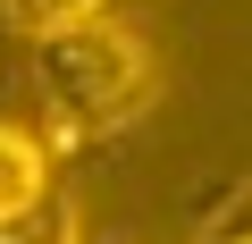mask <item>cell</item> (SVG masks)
<instances>
[{"instance_id":"obj_1","label":"cell","mask_w":252,"mask_h":244,"mask_svg":"<svg viewBox=\"0 0 252 244\" xmlns=\"http://www.w3.org/2000/svg\"><path fill=\"white\" fill-rule=\"evenodd\" d=\"M152 93H160V59L126 17H93V26L34 42V101L51 118V143H84V135L126 127Z\"/></svg>"},{"instance_id":"obj_2","label":"cell","mask_w":252,"mask_h":244,"mask_svg":"<svg viewBox=\"0 0 252 244\" xmlns=\"http://www.w3.org/2000/svg\"><path fill=\"white\" fill-rule=\"evenodd\" d=\"M42 202H51V143L34 127H9V118H0V227L34 219Z\"/></svg>"},{"instance_id":"obj_3","label":"cell","mask_w":252,"mask_h":244,"mask_svg":"<svg viewBox=\"0 0 252 244\" xmlns=\"http://www.w3.org/2000/svg\"><path fill=\"white\" fill-rule=\"evenodd\" d=\"M93 17H109V0H0V26L26 34V42H51V34L93 26Z\"/></svg>"},{"instance_id":"obj_4","label":"cell","mask_w":252,"mask_h":244,"mask_svg":"<svg viewBox=\"0 0 252 244\" xmlns=\"http://www.w3.org/2000/svg\"><path fill=\"white\" fill-rule=\"evenodd\" d=\"M193 244H252V185H244V194H227V202L202 219V236H193Z\"/></svg>"},{"instance_id":"obj_5","label":"cell","mask_w":252,"mask_h":244,"mask_svg":"<svg viewBox=\"0 0 252 244\" xmlns=\"http://www.w3.org/2000/svg\"><path fill=\"white\" fill-rule=\"evenodd\" d=\"M0 244H67V227H59V210L42 202L34 219H9V227H0Z\"/></svg>"}]
</instances>
